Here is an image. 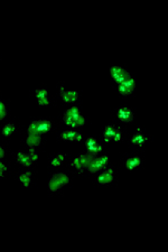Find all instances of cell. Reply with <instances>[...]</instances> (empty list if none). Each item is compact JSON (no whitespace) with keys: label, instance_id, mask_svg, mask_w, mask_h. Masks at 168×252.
Listing matches in <instances>:
<instances>
[{"label":"cell","instance_id":"6da1fadb","mask_svg":"<svg viewBox=\"0 0 168 252\" xmlns=\"http://www.w3.org/2000/svg\"><path fill=\"white\" fill-rule=\"evenodd\" d=\"M70 183V177L63 173H55L48 183V188L49 191L56 192L58 191L61 187L65 186Z\"/></svg>","mask_w":168,"mask_h":252},{"label":"cell","instance_id":"7a4b0ae2","mask_svg":"<svg viewBox=\"0 0 168 252\" xmlns=\"http://www.w3.org/2000/svg\"><path fill=\"white\" fill-rule=\"evenodd\" d=\"M52 128V122L48 120H37V121H33L30 123V126L28 127V134H35L41 136L43 134H45Z\"/></svg>","mask_w":168,"mask_h":252},{"label":"cell","instance_id":"3957f363","mask_svg":"<svg viewBox=\"0 0 168 252\" xmlns=\"http://www.w3.org/2000/svg\"><path fill=\"white\" fill-rule=\"evenodd\" d=\"M89 160H90V156H87V155H81V156L76 157V158L71 163V166L76 167L78 173L82 174L83 171H84V169H86V166H87Z\"/></svg>","mask_w":168,"mask_h":252},{"label":"cell","instance_id":"277c9868","mask_svg":"<svg viewBox=\"0 0 168 252\" xmlns=\"http://www.w3.org/2000/svg\"><path fill=\"white\" fill-rule=\"evenodd\" d=\"M118 118L121 120L122 122H127V123H130V122L133 121V113L132 111L127 106H123V108H120L119 111H118Z\"/></svg>","mask_w":168,"mask_h":252},{"label":"cell","instance_id":"5b68a950","mask_svg":"<svg viewBox=\"0 0 168 252\" xmlns=\"http://www.w3.org/2000/svg\"><path fill=\"white\" fill-rule=\"evenodd\" d=\"M60 94H61V98L63 99L64 102H66V103H71V102L76 101L78 98V91H67V92H66L65 90H64V86H61Z\"/></svg>","mask_w":168,"mask_h":252},{"label":"cell","instance_id":"8992f818","mask_svg":"<svg viewBox=\"0 0 168 252\" xmlns=\"http://www.w3.org/2000/svg\"><path fill=\"white\" fill-rule=\"evenodd\" d=\"M86 169L90 171V173H96V171H104L102 165H101L100 161H99L98 156H95V157H90V160H89V163H87Z\"/></svg>","mask_w":168,"mask_h":252},{"label":"cell","instance_id":"52a82bcc","mask_svg":"<svg viewBox=\"0 0 168 252\" xmlns=\"http://www.w3.org/2000/svg\"><path fill=\"white\" fill-rule=\"evenodd\" d=\"M113 180V169L112 168H107L104 169L101 175L98 177L99 184H108Z\"/></svg>","mask_w":168,"mask_h":252},{"label":"cell","instance_id":"ba28073f","mask_svg":"<svg viewBox=\"0 0 168 252\" xmlns=\"http://www.w3.org/2000/svg\"><path fill=\"white\" fill-rule=\"evenodd\" d=\"M41 143V137L39 134H28L27 137V145L29 148H35V147L39 146Z\"/></svg>","mask_w":168,"mask_h":252},{"label":"cell","instance_id":"9c48e42d","mask_svg":"<svg viewBox=\"0 0 168 252\" xmlns=\"http://www.w3.org/2000/svg\"><path fill=\"white\" fill-rule=\"evenodd\" d=\"M117 130V126L115 124H108L104 129V141L105 143H109L113 139V136H115V132Z\"/></svg>","mask_w":168,"mask_h":252},{"label":"cell","instance_id":"30bf717a","mask_svg":"<svg viewBox=\"0 0 168 252\" xmlns=\"http://www.w3.org/2000/svg\"><path fill=\"white\" fill-rule=\"evenodd\" d=\"M17 161L20 164L21 166H24V167H29V166H32V165H33L30 158L28 157V155L24 154L23 151H19L18 155H17Z\"/></svg>","mask_w":168,"mask_h":252},{"label":"cell","instance_id":"8fae6325","mask_svg":"<svg viewBox=\"0 0 168 252\" xmlns=\"http://www.w3.org/2000/svg\"><path fill=\"white\" fill-rule=\"evenodd\" d=\"M141 164V159L138 157V156H135V157H131L127 160L126 163V167H127L128 171H131V169H135L136 167H138Z\"/></svg>","mask_w":168,"mask_h":252},{"label":"cell","instance_id":"7c38bea8","mask_svg":"<svg viewBox=\"0 0 168 252\" xmlns=\"http://www.w3.org/2000/svg\"><path fill=\"white\" fill-rule=\"evenodd\" d=\"M102 150H103V147L100 143H96V145H94L90 149H86V155L90 156V157H95V156H98Z\"/></svg>","mask_w":168,"mask_h":252},{"label":"cell","instance_id":"4fadbf2b","mask_svg":"<svg viewBox=\"0 0 168 252\" xmlns=\"http://www.w3.org/2000/svg\"><path fill=\"white\" fill-rule=\"evenodd\" d=\"M130 77H131V76H130V73H129L128 71H126V69H124L122 73L119 74L118 76L113 77V80L117 82V84H119V85H120V84H123V83L127 81V80H129Z\"/></svg>","mask_w":168,"mask_h":252},{"label":"cell","instance_id":"5bb4252c","mask_svg":"<svg viewBox=\"0 0 168 252\" xmlns=\"http://www.w3.org/2000/svg\"><path fill=\"white\" fill-rule=\"evenodd\" d=\"M19 180L21 182V184L24 185L25 187H28L29 184H30V180H32V173L30 171H27V173H24L19 176Z\"/></svg>","mask_w":168,"mask_h":252},{"label":"cell","instance_id":"9a60e30c","mask_svg":"<svg viewBox=\"0 0 168 252\" xmlns=\"http://www.w3.org/2000/svg\"><path fill=\"white\" fill-rule=\"evenodd\" d=\"M15 130H16V126H15V124H12V123H7V124L2 128V134H4L5 137H9V136H11L12 132Z\"/></svg>","mask_w":168,"mask_h":252},{"label":"cell","instance_id":"2e32d148","mask_svg":"<svg viewBox=\"0 0 168 252\" xmlns=\"http://www.w3.org/2000/svg\"><path fill=\"white\" fill-rule=\"evenodd\" d=\"M78 114L81 113H80V110H78V106H72V108L66 110L63 117H72V118H75V117H78Z\"/></svg>","mask_w":168,"mask_h":252},{"label":"cell","instance_id":"e0dca14e","mask_svg":"<svg viewBox=\"0 0 168 252\" xmlns=\"http://www.w3.org/2000/svg\"><path fill=\"white\" fill-rule=\"evenodd\" d=\"M5 156V149L2 148V147L0 146V177H4V173L7 169H8V167L6 166L2 161H1V159H2V157Z\"/></svg>","mask_w":168,"mask_h":252},{"label":"cell","instance_id":"ac0fdd59","mask_svg":"<svg viewBox=\"0 0 168 252\" xmlns=\"http://www.w3.org/2000/svg\"><path fill=\"white\" fill-rule=\"evenodd\" d=\"M74 137H75V132L72 130L64 131V132L61 134V139H63V140H72V141H74Z\"/></svg>","mask_w":168,"mask_h":252},{"label":"cell","instance_id":"d6986e66","mask_svg":"<svg viewBox=\"0 0 168 252\" xmlns=\"http://www.w3.org/2000/svg\"><path fill=\"white\" fill-rule=\"evenodd\" d=\"M123 71H124V69H123V67H121V66L115 65V66H111V67H110V73H111V76H112V77L118 76L119 74L122 73Z\"/></svg>","mask_w":168,"mask_h":252},{"label":"cell","instance_id":"ffe728a7","mask_svg":"<svg viewBox=\"0 0 168 252\" xmlns=\"http://www.w3.org/2000/svg\"><path fill=\"white\" fill-rule=\"evenodd\" d=\"M63 161H64V155L63 154H58L57 156H56V157H55V158L53 159V160H52V161H50V165H52V166H60V165H62V163H63Z\"/></svg>","mask_w":168,"mask_h":252},{"label":"cell","instance_id":"44dd1931","mask_svg":"<svg viewBox=\"0 0 168 252\" xmlns=\"http://www.w3.org/2000/svg\"><path fill=\"white\" fill-rule=\"evenodd\" d=\"M118 91H119V93L122 94V95H129V94H131L132 92H133L132 90H130L129 88H127L124 84H120Z\"/></svg>","mask_w":168,"mask_h":252},{"label":"cell","instance_id":"7402d4cb","mask_svg":"<svg viewBox=\"0 0 168 252\" xmlns=\"http://www.w3.org/2000/svg\"><path fill=\"white\" fill-rule=\"evenodd\" d=\"M142 136H144V134L141 132V129H140V128H138L137 132L133 134V137L131 138V143H133V145H137V143H138L140 139H141V137H142Z\"/></svg>","mask_w":168,"mask_h":252},{"label":"cell","instance_id":"603a6c76","mask_svg":"<svg viewBox=\"0 0 168 252\" xmlns=\"http://www.w3.org/2000/svg\"><path fill=\"white\" fill-rule=\"evenodd\" d=\"M36 98L37 99L48 98V91L45 89H37L36 90Z\"/></svg>","mask_w":168,"mask_h":252},{"label":"cell","instance_id":"cb8c5ba5","mask_svg":"<svg viewBox=\"0 0 168 252\" xmlns=\"http://www.w3.org/2000/svg\"><path fill=\"white\" fill-rule=\"evenodd\" d=\"M74 123H75V127H82L85 123V118L82 114H78V117L74 118Z\"/></svg>","mask_w":168,"mask_h":252},{"label":"cell","instance_id":"d4e9b609","mask_svg":"<svg viewBox=\"0 0 168 252\" xmlns=\"http://www.w3.org/2000/svg\"><path fill=\"white\" fill-rule=\"evenodd\" d=\"M98 158L100 164L102 165L103 169H107L108 163H109V157H108L107 155H103V156H98Z\"/></svg>","mask_w":168,"mask_h":252},{"label":"cell","instance_id":"484cf974","mask_svg":"<svg viewBox=\"0 0 168 252\" xmlns=\"http://www.w3.org/2000/svg\"><path fill=\"white\" fill-rule=\"evenodd\" d=\"M28 157L30 158V160H32V163H36L37 159H38V156H37V154L35 152V148H29V151H28Z\"/></svg>","mask_w":168,"mask_h":252},{"label":"cell","instance_id":"4316f807","mask_svg":"<svg viewBox=\"0 0 168 252\" xmlns=\"http://www.w3.org/2000/svg\"><path fill=\"white\" fill-rule=\"evenodd\" d=\"M96 143H98L96 139L93 138V137H89V138L86 139V141H85L86 149H90V148H92V147L94 146V145H96Z\"/></svg>","mask_w":168,"mask_h":252},{"label":"cell","instance_id":"83f0119b","mask_svg":"<svg viewBox=\"0 0 168 252\" xmlns=\"http://www.w3.org/2000/svg\"><path fill=\"white\" fill-rule=\"evenodd\" d=\"M6 115H7V108H6L4 102L0 101V120L6 118Z\"/></svg>","mask_w":168,"mask_h":252},{"label":"cell","instance_id":"f1b7e54d","mask_svg":"<svg viewBox=\"0 0 168 252\" xmlns=\"http://www.w3.org/2000/svg\"><path fill=\"white\" fill-rule=\"evenodd\" d=\"M123 84L127 86V88H129L130 90H132V91H133V90H135V88H136V80H135V78H132V77H130V78H129V80H127V81L124 82Z\"/></svg>","mask_w":168,"mask_h":252},{"label":"cell","instance_id":"f546056e","mask_svg":"<svg viewBox=\"0 0 168 252\" xmlns=\"http://www.w3.org/2000/svg\"><path fill=\"white\" fill-rule=\"evenodd\" d=\"M121 136H122V134H121V129H120L119 127H117V130H115V136H113V140H115V141H120V140H121Z\"/></svg>","mask_w":168,"mask_h":252},{"label":"cell","instance_id":"4dcf8cb0","mask_svg":"<svg viewBox=\"0 0 168 252\" xmlns=\"http://www.w3.org/2000/svg\"><path fill=\"white\" fill-rule=\"evenodd\" d=\"M38 104H39V106H47V104H49L48 98L38 99Z\"/></svg>","mask_w":168,"mask_h":252},{"label":"cell","instance_id":"1f68e13d","mask_svg":"<svg viewBox=\"0 0 168 252\" xmlns=\"http://www.w3.org/2000/svg\"><path fill=\"white\" fill-rule=\"evenodd\" d=\"M148 140V138L147 137H146V136H142V137H141V139H140L139 141H138V143H137V146H139V147H141V146H144V143H146V141H147Z\"/></svg>","mask_w":168,"mask_h":252},{"label":"cell","instance_id":"d6a6232c","mask_svg":"<svg viewBox=\"0 0 168 252\" xmlns=\"http://www.w3.org/2000/svg\"><path fill=\"white\" fill-rule=\"evenodd\" d=\"M82 140V134L80 132H75V137H74V141H81Z\"/></svg>","mask_w":168,"mask_h":252}]
</instances>
